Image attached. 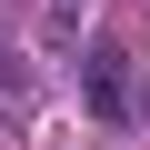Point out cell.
Segmentation results:
<instances>
[{"label": "cell", "instance_id": "obj_1", "mask_svg": "<svg viewBox=\"0 0 150 150\" xmlns=\"http://www.w3.org/2000/svg\"><path fill=\"white\" fill-rule=\"evenodd\" d=\"M130 90H140L130 50H90V60H80V110H90V120H130V110H140Z\"/></svg>", "mask_w": 150, "mask_h": 150}]
</instances>
